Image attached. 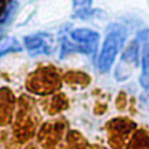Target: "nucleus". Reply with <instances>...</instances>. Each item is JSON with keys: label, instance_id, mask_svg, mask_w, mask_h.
<instances>
[{"label": "nucleus", "instance_id": "f257e3e1", "mask_svg": "<svg viewBox=\"0 0 149 149\" xmlns=\"http://www.w3.org/2000/svg\"><path fill=\"white\" fill-rule=\"evenodd\" d=\"M123 36L125 35L121 31V29H114L107 34V36L105 37L104 44H102V49L100 51L99 61H98L100 71L102 72L109 71L123 43V38H125Z\"/></svg>", "mask_w": 149, "mask_h": 149}, {"label": "nucleus", "instance_id": "f03ea898", "mask_svg": "<svg viewBox=\"0 0 149 149\" xmlns=\"http://www.w3.org/2000/svg\"><path fill=\"white\" fill-rule=\"evenodd\" d=\"M23 43L30 55H49L54 50V37L50 34L38 33L34 35H28L23 38Z\"/></svg>", "mask_w": 149, "mask_h": 149}, {"label": "nucleus", "instance_id": "7ed1b4c3", "mask_svg": "<svg viewBox=\"0 0 149 149\" xmlns=\"http://www.w3.org/2000/svg\"><path fill=\"white\" fill-rule=\"evenodd\" d=\"M71 38L80 47L83 54H94L99 43V34L87 28H78L70 33Z\"/></svg>", "mask_w": 149, "mask_h": 149}, {"label": "nucleus", "instance_id": "20e7f679", "mask_svg": "<svg viewBox=\"0 0 149 149\" xmlns=\"http://www.w3.org/2000/svg\"><path fill=\"white\" fill-rule=\"evenodd\" d=\"M137 56H139V43L137 41H133L128 44L126 50L122 54V58L120 64L115 70V77L119 80H123L129 77L130 74V66L137 64Z\"/></svg>", "mask_w": 149, "mask_h": 149}, {"label": "nucleus", "instance_id": "39448f33", "mask_svg": "<svg viewBox=\"0 0 149 149\" xmlns=\"http://www.w3.org/2000/svg\"><path fill=\"white\" fill-rule=\"evenodd\" d=\"M141 84L143 87L149 88V43L143 45L142 51V74H141Z\"/></svg>", "mask_w": 149, "mask_h": 149}, {"label": "nucleus", "instance_id": "423d86ee", "mask_svg": "<svg viewBox=\"0 0 149 149\" xmlns=\"http://www.w3.org/2000/svg\"><path fill=\"white\" fill-rule=\"evenodd\" d=\"M17 50H21L19 42H17L15 38H13V37L7 38V40H5V41L0 44V57H1L2 55L7 54V52L17 51Z\"/></svg>", "mask_w": 149, "mask_h": 149}, {"label": "nucleus", "instance_id": "0eeeda50", "mask_svg": "<svg viewBox=\"0 0 149 149\" xmlns=\"http://www.w3.org/2000/svg\"><path fill=\"white\" fill-rule=\"evenodd\" d=\"M72 2H73V9L76 12V16H77L79 14H83L90 10L92 0H72Z\"/></svg>", "mask_w": 149, "mask_h": 149}, {"label": "nucleus", "instance_id": "6e6552de", "mask_svg": "<svg viewBox=\"0 0 149 149\" xmlns=\"http://www.w3.org/2000/svg\"><path fill=\"white\" fill-rule=\"evenodd\" d=\"M16 7H17V3L15 2V1H12L8 6H7V8H6V10H5V13L2 14V16L0 17V23H3V22H6L12 15H13V13L15 12V9H16Z\"/></svg>", "mask_w": 149, "mask_h": 149}]
</instances>
